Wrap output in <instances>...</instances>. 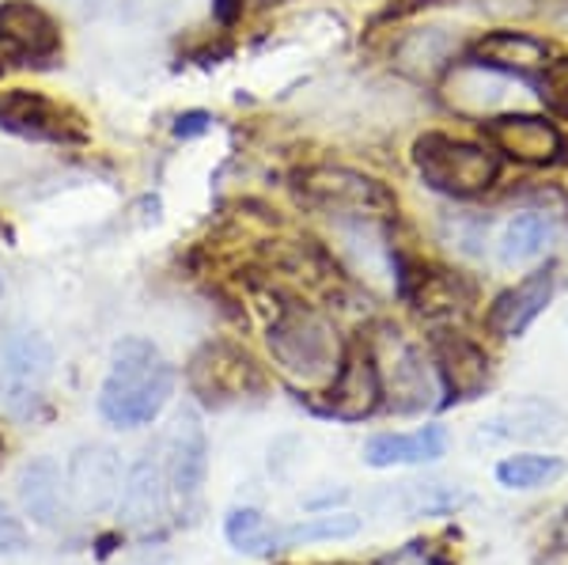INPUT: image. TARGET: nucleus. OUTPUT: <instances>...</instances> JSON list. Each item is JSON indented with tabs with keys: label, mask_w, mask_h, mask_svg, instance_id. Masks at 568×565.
<instances>
[{
	"label": "nucleus",
	"mask_w": 568,
	"mask_h": 565,
	"mask_svg": "<svg viewBox=\"0 0 568 565\" xmlns=\"http://www.w3.org/2000/svg\"><path fill=\"white\" fill-rule=\"evenodd\" d=\"M0 452H4V441H0Z\"/></svg>",
	"instance_id": "nucleus-34"
},
{
	"label": "nucleus",
	"mask_w": 568,
	"mask_h": 565,
	"mask_svg": "<svg viewBox=\"0 0 568 565\" xmlns=\"http://www.w3.org/2000/svg\"><path fill=\"white\" fill-rule=\"evenodd\" d=\"M168 475H163L160 460H136L130 475L122 478V494H118V524L133 535H152L168 521Z\"/></svg>",
	"instance_id": "nucleus-15"
},
{
	"label": "nucleus",
	"mask_w": 568,
	"mask_h": 565,
	"mask_svg": "<svg viewBox=\"0 0 568 565\" xmlns=\"http://www.w3.org/2000/svg\"><path fill=\"white\" fill-rule=\"evenodd\" d=\"M318 410L337 422H361V417L375 414V406H383V391H379V376H375V364L368 345H356L353 353H345V364L337 372V380L329 384Z\"/></svg>",
	"instance_id": "nucleus-16"
},
{
	"label": "nucleus",
	"mask_w": 568,
	"mask_h": 565,
	"mask_svg": "<svg viewBox=\"0 0 568 565\" xmlns=\"http://www.w3.org/2000/svg\"><path fill=\"white\" fill-rule=\"evenodd\" d=\"M375 364V376H379V391L383 403H387L394 414H420L428 406H439V380L433 369V357H428L420 345L402 334L398 326L379 323L375 331L364 339Z\"/></svg>",
	"instance_id": "nucleus-4"
},
{
	"label": "nucleus",
	"mask_w": 568,
	"mask_h": 565,
	"mask_svg": "<svg viewBox=\"0 0 568 565\" xmlns=\"http://www.w3.org/2000/svg\"><path fill=\"white\" fill-rule=\"evenodd\" d=\"M485 141L500 160L524 163V168H549L561 160L565 152V133L549 122L546 114L530 111H504L481 122Z\"/></svg>",
	"instance_id": "nucleus-7"
},
{
	"label": "nucleus",
	"mask_w": 568,
	"mask_h": 565,
	"mask_svg": "<svg viewBox=\"0 0 568 565\" xmlns=\"http://www.w3.org/2000/svg\"><path fill=\"white\" fill-rule=\"evenodd\" d=\"M565 475V460L561 455H546V452H516L504 455V460L493 467V478L497 486L511 490V494H530V490L554 486L557 478Z\"/></svg>",
	"instance_id": "nucleus-24"
},
{
	"label": "nucleus",
	"mask_w": 568,
	"mask_h": 565,
	"mask_svg": "<svg viewBox=\"0 0 568 565\" xmlns=\"http://www.w3.org/2000/svg\"><path fill=\"white\" fill-rule=\"evenodd\" d=\"M554 293H557L554 266L530 270L524 281L504 289L489 304V312H485V331H489L493 339H524L530 326H535V319L554 304Z\"/></svg>",
	"instance_id": "nucleus-14"
},
{
	"label": "nucleus",
	"mask_w": 568,
	"mask_h": 565,
	"mask_svg": "<svg viewBox=\"0 0 568 565\" xmlns=\"http://www.w3.org/2000/svg\"><path fill=\"white\" fill-rule=\"evenodd\" d=\"M470 501V494L459 486H447V482H406L398 494V505L406 516H447V513H459V508Z\"/></svg>",
	"instance_id": "nucleus-26"
},
{
	"label": "nucleus",
	"mask_w": 568,
	"mask_h": 565,
	"mask_svg": "<svg viewBox=\"0 0 568 565\" xmlns=\"http://www.w3.org/2000/svg\"><path fill=\"white\" fill-rule=\"evenodd\" d=\"M414 168L428 190L455 198V202H470L497 186L504 160L489 144L433 130L414 141Z\"/></svg>",
	"instance_id": "nucleus-3"
},
{
	"label": "nucleus",
	"mask_w": 568,
	"mask_h": 565,
	"mask_svg": "<svg viewBox=\"0 0 568 565\" xmlns=\"http://www.w3.org/2000/svg\"><path fill=\"white\" fill-rule=\"evenodd\" d=\"M61 50V31L50 12L31 0L0 4V53L12 61H50Z\"/></svg>",
	"instance_id": "nucleus-17"
},
{
	"label": "nucleus",
	"mask_w": 568,
	"mask_h": 565,
	"mask_svg": "<svg viewBox=\"0 0 568 565\" xmlns=\"http://www.w3.org/2000/svg\"><path fill=\"white\" fill-rule=\"evenodd\" d=\"M447 436L444 425H420L414 433H375L364 444V463L375 471H390V467H425L447 455Z\"/></svg>",
	"instance_id": "nucleus-19"
},
{
	"label": "nucleus",
	"mask_w": 568,
	"mask_h": 565,
	"mask_svg": "<svg viewBox=\"0 0 568 565\" xmlns=\"http://www.w3.org/2000/svg\"><path fill=\"white\" fill-rule=\"evenodd\" d=\"M213 130V114L209 111H186L175 118V137L179 141H194V137Z\"/></svg>",
	"instance_id": "nucleus-31"
},
{
	"label": "nucleus",
	"mask_w": 568,
	"mask_h": 565,
	"mask_svg": "<svg viewBox=\"0 0 568 565\" xmlns=\"http://www.w3.org/2000/svg\"><path fill=\"white\" fill-rule=\"evenodd\" d=\"M0 125L16 137H27V141H50V144L84 141V125H80V118L65 103L27 88L0 95Z\"/></svg>",
	"instance_id": "nucleus-9"
},
{
	"label": "nucleus",
	"mask_w": 568,
	"mask_h": 565,
	"mask_svg": "<svg viewBox=\"0 0 568 565\" xmlns=\"http://www.w3.org/2000/svg\"><path fill=\"white\" fill-rule=\"evenodd\" d=\"M0 296H4V278H0Z\"/></svg>",
	"instance_id": "nucleus-33"
},
{
	"label": "nucleus",
	"mask_w": 568,
	"mask_h": 565,
	"mask_svg": "<svg viewBox=\"0 0 568 565\" xmlns=\"http://www.w3.org/2000/svg\"><path fill=\"white\" fill-rule=\"evenodd\" d=\"M439 240L463 259H481L489 248V216L474 213V209H455V213L439 216Z\"/></svg>",
	"instance_id": "nucleus-28"
},
{
	"label": "nucleus",
	"mask_w": 568,
	"mask_h": 565,
	"mask_svg": "<svg viewBox=\"0 0 568 565\" xmlns=\"http://www.w3.org/2000/svg\"><path fill=\"white\" fill-rule=\"evenodd\" d=\"M65 494L80 513H106L122 494V460L110 444H84L72 452L65 471Z\"/></svg>",
	"instance_id": "nucleus-13"
},
{
	"label": "nucleus",
	"mask_w": 568,
	"mask_h": 565,
	"mask_svg": "<svg viewBox=\"0 0 568 565\" xmlns=\"http://www.w3.org/2000/svg\"><path fill=\"white\" fill-rule=\"evenodd\" d=\"M20 505L39 527H58L65 521V482H61V467L53 460H31L20 471Z\"/></svg>",
	"instance_id": "nucleus-23"
},
{
	"label": "nucleus",
	"mask_w": 568,
	"mask_h": 565,
	"mask_svg": "<svg viewBox=\"0 0 568 565\" xmlns=\"http://www.w3.org/2000/svg\"><path fill=\"white\" fill-rule=\"evenodd\" d=\"M470 58L485 61V65L511 72L519 80H530L535 72H542L549 65V42L527 31H485L478 42L470 46Z\"/></svg>",
	"instance_id": "nucleus-20"
},
{
	"label": "nucleus",
	"mask_w": 568,
	"mask_h": 565,
	"mask_svg": "<svg viewBox=\"0 0 568 565\" xmlns=\"http://www.w3.org/2000/svg\"><path fill=\"white\" fill-rule=\"evenodd\" d=\"M224 539L232 551L246 554V558H273L281 551V532L265 521V513L258 508L243 505V508H232L224 516Z\"/></svg>",
	"instance_id": "nucleus-25"
},
{
	"label": "nucleus",
	"mask_w": 568,
	"mask_h": 565,
	"mask_svg": "<svg viewBox=\"0 0 568 565\" xmlns=\"http://www.w3.org/2000/svg\"><path fill=\"white\" fill-rule=\"evenodd\" d=\"M265 345H270V357L281 376L307 395H323L345 364V345L334 319L318 312L315 304L292 296H284L273 307V319L265 326Z\"/></svg>",
	"instance_id": "nucleus-1"
},
{
	"label": "nucleus",
	"mask_w": 568,
	"mask_h": 565,
	"mask_svg": "<svg viewBox=\"0 0 568 565\" xmlns=\"http://www.w3.org/2000/svg\"><path fill=\"white\" fill-rule=\"evenodd\" d=\"M535 88H538V99H542L549 111L568 118V58L549 61V65L538 72Z\"/></svg>",
	"instance_id": "nucleus-29"
},
{
	"label": "nucleus",
	"mask_w": 568,
	"mask_h": 565,
	"mask_svg": "<svg viewBox=\"0 0 568 565\" xmlns=\"http://www.w3.org/2000/svg\"><path fill=\"white\" fill-rule=\"evenodd\" d=\"M304 194L311 205L334 216H390L398 202L379 179L349 168H315L304 175Z\"/></svg>",
	"instance_id": "nucleus-8"
},
{
	"label": "nucleus",
	"mask_w": 568,
	"mask_h": 565,
	"mask_svg": "<svg viewBox=\"0 0 568 565\" xmlns=\"http://www.w3.org/2000/svg\"><path fill=\"white\" fill-rule=\"evenodd\" d=\"M27 551V527L12 508L0 505V554H23Z\"/></svg>",
	"instance_id": "nucleus-30"
},
{
	"label": "nucleus",
	"mask_w": 568,
	"mask_h": 565,
	"mask_svg": "<svg viewBox=\"0 0 568 565\" xmlns=\"http://www.w3.org/2000/svg\"><path fill=\"white\" fill-rule=\"evenodd\" d=\"M163 475H168L171 494L182 505L201 497V486H205L209 475V436L197 410H179V417L163 436Z\"/></svg>",
	"instance_id": "nucleus-11"
},
{
	"label": "nucleus",
	"mask_w": 568,
	"mask_h": 565,
	"mask_svg": "<svg viewBox=\"0 0 568 565\" xmlns=\"http://www.w3.org/2000/svg\"><path fill=\"white\" fill-rule=\"evenodd\" d=\"M246 376H254L251 361L227 345H209L190 364V384L205 403H227L232 395H243Z\"/></svg>",
	"instance_id": "nucleus-22"
},
{
	"label": "nucleus",
	"mask_w": 568,
	"mask_h": 565,
	"mask_svg": "<svg viewBox=\"0 0 568 565\" xmlns=\"http://www.w3.org/2000/svg\"><path fill=\"white\" fill-rule=\"evenodd\" d=\"M554 243V213L549 209H519L508 216L497 235V262L504 270H524L538 262Z\"/></svg>",
	"instance_id": "nucleus-21"
},
{
	"label": "nucleus",
	"mask_w": 568,
	"mask_h": 565,
	"mask_svg": "<svg viewBox=\"0 0 568 565\" xmlns=\"http://www.w3.org/2000/svg\"><path fill=\"white\" fill-rule=\"evenodd\" d=\"M565 433V414L549 398H519L504 406L478 430V441L485 444H538L557 441Z\"/></svg>",
	"instance_id": "nucleus-18"
},
{
	"label": "nucleus",
	"mask_w": 568,
	"mask_h": 565,
	"mask_svg": "<svg viewBox=\"0 0 568 565\" xmlns=\"http://www.w3.org/2000/svg\"><path fill=\"white\" fill-rule=\"evenodd\" d=\"M463 58V31L444 23H425L402 31L390 46V65L417 84L444 80V72Z\"/></svg>",
	"instance_id": "nucleus-12"
},
{
	"label": "nucleus",
	"mask_w": 568,
	"mask_h": 565,
	"mask_svg": "<svg viewBox=\"0 0 568 565\" xmlns=\"http://www.w3.org/2000/svg\"><path fill=\"white\" fill-rule=\"evenodd\" d=\"M213 12L220 23H235L243 16V0H213Z\"/></svg>",
	"instance_id": "nucleus-32"
},
{
	"label": "nucleus",
	"mask_w": 568,
	"mask_h": 565,
	"mask_svg": "<svg viewBox=\"0 0 568 565\" xmlns=\"http://www.w3.org/2000/svg\"><path fill=\"white\" fill-rule=\"evenodd\" d=\"M175 395V369L144 339L118 342L110 372L99 387V414L118 430H141L163 414Z\"/></svg>",
	"instance_id": "nucleus-2"
},
{
	"label": "nucleus",
	"mask_w": 568,
	"mask_h": 565,
	"mask_svg": "<svg viewBox=\"0 0 568 565\" xmlns=\"http://www.w3.org/2000/svg\"><path fill=\"white\" fill-rule=\"evenodd\" d=\"M361 532V516L342 513V508H329V513L307 516V521L292 524L281 532V551L284 546H307V543H334V539H353Z\"/></svg>",
	"instance_id": "nucleus-27"
},
{
	"label": "nucleus",
	"mask_w": 568,
	"mask_h": 565,
	"mask_svg": "<svg viewBox=\"0 0 568 565\" xmlns=\"http://www.w3.org/2000/svg\"><path fill=\"white\" fill-rule=\"evenodd\" d=\"M4 372V406L16 417H34L42 403V384L53 376V345L39 331H12L0 345Z\"/></svg>",
	"instance_id": "nucleus-6"
},
{
	"label": "nucleus",
	"mask_w": 568,
	"mask_h": 565,
	"mask_svg": "<svg viewBox=\"0 0 568 565\" xmlns=\"http://www.w3.org/2000/svg\"><path fill=\"white\" fill-rule=\"evenodd\" d=\"M433 369L439 380V406L470 403L489 387V353L463 331H439L433 334Z\"/></svg>",
	"instance_id": "nucleus-10"
},
{
	"label": "nucleus",
	"mask_w": 568,
	"mask_h": 565,
	"mask_svg": "<svg viewBox=\"0 0 568 565\" xmlns=\"http://www.w3.org/2000/svg\"><path fill=\"white\" fill-rule=\"evenodd\" d=\"M524 84L527 80L463 53V58L444 72V80H439V99H444L447 111L466 118V122H485V118H493V114L511 111V103L519 99Z\"/></svg>",
	"instance_id": "nucleus-5"
}]
</instances>
